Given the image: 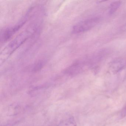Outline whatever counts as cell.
Segmentation results:
<instances>
[{
	"mask_svg": "<svg viewBox=\"0 0 126 126\" xmlns=\"http://www.w3.org/2000/svg\"><path fill=\"white\" fill-rule=\"evenodd\" d=\"M31 33L28 31L23 32L9 44L1 53V56L3 57V60L5 59L6 57V59L8 58L9 56L22 45L28 39Z\"/></svg>",
	"mask_w": 126,
	"mask_h": 126,
	"instance_id": "6da1fadb",
	"label": "cell"
},
{
	"mask_svg": "<svg viewBox=\"0 0 126 126\" xmlns=\"http://www.w3.org/2000/svg\"><path fill=\"white\" fill-rule=\"evenodd\" d=\"M98 17H93L80 21L73 27L72 32L77 34L83 33L93 28L99 22Z\"/></svg>",
	"mask_w": 126,
	"mask_h": 126,
	"instance_id": "7a4b0ae2",
	"label": "cell"
},
{
	"mask_svg": "<svg viewBox=\"0 0 126 126\" xmlns=\"http://www.w3.org/2000/svg\"><path fill=\"white\" fill-rule=\"evenodd\" d=\"M27 17H25L23 19L21 20L16 25L13 27L7 28L4 30L1 33V41L5 42L8 40L12 36L20 29L22 26L25 23Z\"/></svg>",
	"mask_w": 126,
	"mask_h": 126,
	"instance_id": "3957f363",
	"label": "cell"
},
{
	"mask_svg": "<svg viewBox=\"0 0 126 126\" xmlns=\"http://www.w3.org/2000/svg\"><path fill=\"white\" fill-rule=\"evenodd\" d=\"M87 64V62L85 60H78L66 69L67 72L71 74H77L84 70Z\"/></svg>",
	"mask_w": 126,
	"mask_h": 126,
	"instance_id": "277c9868",
	"label": "cell"
},
{
	"mask_svg": "<svg viewBox=\"0 0 126 126\" xmlns=\"http://www.w3.org/2000/svg\"><path fill=\"white\" fill-rule=\"evenodd\" d=\"M126 61L123 59L116 60L110 65L111 70L113 72L119 71L124 67L126 64Z\"/></svg>",
	"mask_w": 126,
	"mask_h": 126,
	"instance_id": "5b68a950",
	"label": "cell"
},
{
	"mask_svg": "<svg viewBox=\"0 0 126 126\" xmlns=\"http://www.w3.org/2000/svg\"><path fill=\"white\" fill-rule=\"evenodd\" d=\"M121 4V2L119 1H115L112 3L110 5L109 8V14L112 15L114 14L119 8Z\"/></svg>",
	"mask_w": 126,
	"mask_h": 126,
	"instance_id": "8992f818",
	"label": "cell"
},
{
	"mask_svg": "<svg viewBox=\"0 0 126 126\" xmlns=\"http://www.w3.org/2000/svg\"><path fill=\"white\" fill-rule=\"evenodd\" d=\"M44 65V62L43 61H40L37 63L34 67L33 70L34 71H38L40 70L43 67Z\"/></svg>",
	"mask_w": 126,
	"mask_h": 126,
	"instance_id": "52a82bcc",
	"label": "cell"
}]
</instances>
